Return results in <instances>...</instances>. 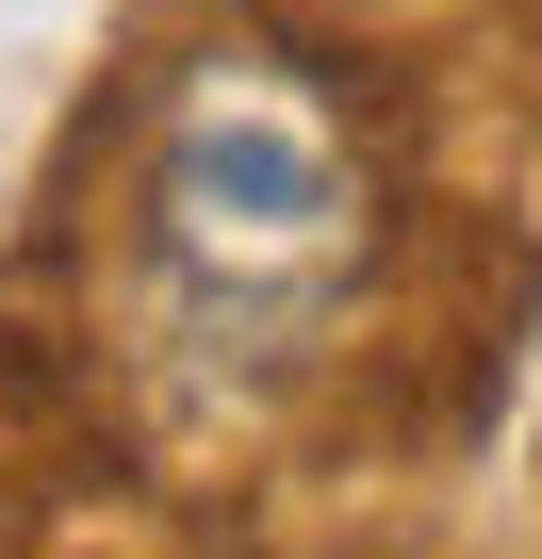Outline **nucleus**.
Returning <instances> with one entry per match:
<instances>
[{"mask_svg":"<svg viewBox=\"0 0 542 559\" xmlns=\"http://www.w3.org/2000/svg\"><path fill=\"white\" fill-rule=\"evenodd\" d=\"M165 263L230 313H297L362 263V181H346V132L280 83V67H214L165 132Z\"/></svg>","mask_w":542,"mask_h":559,"instance_id":"f257e3e1","label":"nucleus"}]
</instances>
